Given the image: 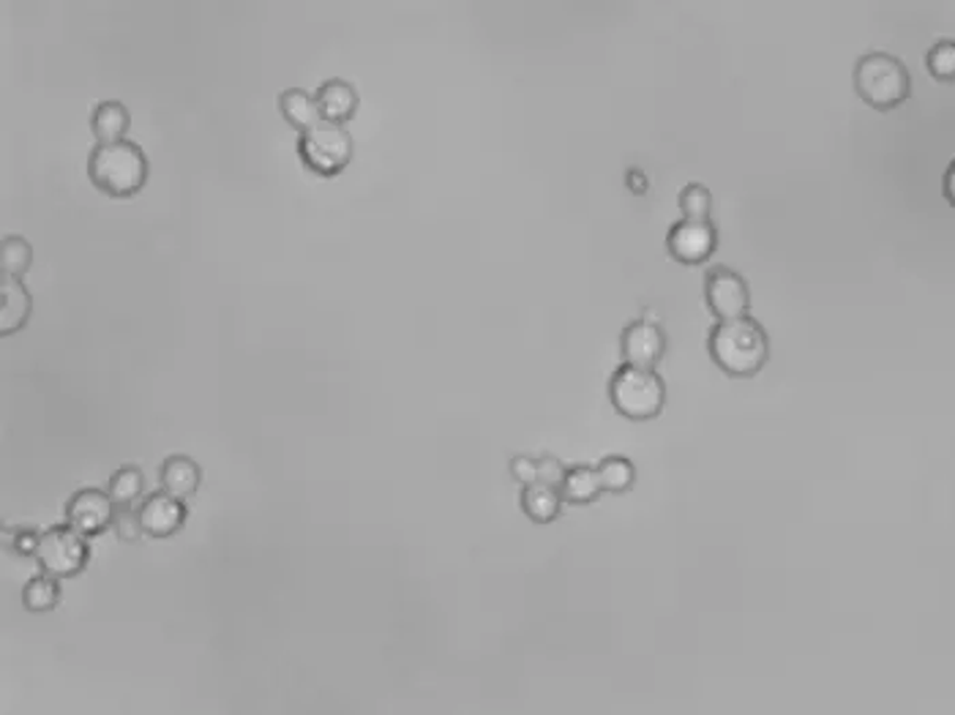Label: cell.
Segmentation results:
<instances>
[{
    "label": "cell",
    "mask_w": 955,
    "mask_h": 715,
    "mask_svg": "<svg viewBox=\"0 0 955 715\" xmlns=\"http://www.w3.org/2000/svg\"><path fill=\"white\" fill-rule=\"evenodd\" d=\"M707 353L712 363L730 378H757L770 361V336L754 317L715 322L707 336Z\"/></svg>",
    "instance_id": "1"
},
{
    "label": "cell",
    "mask_w": 955,
    "mask_h": 715,
    "mask_svg": "<svg viewBox=\"0 0 955 715\" xmlns=\"http://www.w3.org/2000/svg\"><path fill=\"white\" fill-rule=\"evenodd\" d=\"M150 161L145 150L132 139L96 143L88 156V175L105 195L132 197L145 186Z\"/></svg>",
    "instance_id": "2"
},
{
    "label": "cell",
    "mask_w": 955,
    "mask_h": 715,
    "mask_svg": "<svg viewBox=\"0 0 955 715\" xmlns=\"http://www.w3.org/2000/svg\"><path fill=\"white\" fill-rule=\"evenodd\" d=\"M852 85H855V94L879 112L895 110L911 96L909 69L890 52H866L857 58Z\"/></svg>",
    "instance_id": "3"
},
{
    "label": "cell",
    "mask_w": 955,
    "mask_h": 715,
    "mask_svg": "<svg viewBox=\"0 0 955 715\" xmlns=\"http://www.w3.org/2000/svg\"><path fill=\"white\" fill-rule=\"evenodd\" d=\"M609 402L628 421H656L666 407V383L656 369L620 363L609 380Z\"/></svg>",
    "instance_id": "4"
},
{
    "label": "cell",
    "mask_w": 955,
    "mask_h": 715,
    "mask_svg": "<svg viewBox=\"0 0 955 715\" xmlns=\"http://www.w3.org/2000/svg\"><path fill=\"white\" fill-rule=\"evenodd\" d=\"M355 153V139L353 134L344 128V123L333 121H317L315 126H309L306 132L298 134V156L311 172L317 175H339L344 167L353 161Z\"/></svg>",
    "instance_id": "5"
},
{
    "label": "cell",
    "mask_w": 955,
    "mask_h": 715,
    "mask_svg": "<svg viewBox=\"0 0 955 715\" xmlns=\"http://www.w3.org/2000/svg\"><path fill=\"white\" fill-rule=\"evenodd\" d=\"M41 574L52 579H72L90 563V544L74 527L56 525L41 532L39 550L34 555Z\"/></svg>",
    "instance_id": "6"
},
{
    "label": "cell",
    "mask_w": 955,
    "mask_h": 715,
    "mask_svg": "<svg viewBox=\"0 0 955 715\" xmlns=\"http://www.w3.org/2000/svg\"><path fill=\"white\" fill-rule=\"evenodd\" d=\"M705 304L719 322L748 317L751 309V289L743 273L726 266H712L705 273Z\"/></svg>",
    "instance_id": "7"
},
{
    "label": "cell",
    "mask_w": 955,
    "mask_h": 715,
    "mask_svg": "<svg viewBox=\"0 0 955 715\" xmlns=\"http://www.w3.org/2000/svg\"><path fill=\"white\" fill-rule=\"evenodd\" d=\"M719 249V230L712 222L679 219L666 233V251L679 266H705Z\"/></svg>",
    "instance_id": "8"
},
{
    "label": "cell",
    "mask_w": 955,
    "mask_h": 715,
    "mask_svg": "<svg viewBox=\"0 0 955 715\" xmlns=\"http://www.w3.org/2000/svg\"><path fill=\"white\" fill-rule=\"evenodd\" d=\"M666 347V331L658 320L639 317V320H630L620 333V355H623V363H630V367L656 369L663 361Z\"/></svg>",
    "instance_id": "9"
},
{
    "label": "cell",
    "mask_w": 955,
    "mask_h": 715,
    "mask_svg": "<svg viewBox=\"0 0 955 715\" xmlns=\"http://www.w3.org/2000/svg\"><path fill=\"white\" fill-rule=\"evenodd\" d=\"M118 514V505L112 503L110 494L105 489H79L69 497L66 503V525L74 527L79 535L85 539H94V535H101L107 527H112Z\"/></svg>",
    "instance_id": "10"
},
{
    "label": "cell",
    "mask_w": 955,
    "mask_h": 715,
    "mask_svg": "<svg viewBox=\"0 0 955 715\" xmlns=\"http://www.w3.org/2000/svg\"><path fill=\"white\" fill-rule=\"evenodd\" d=\"M145 535L150 539H170L186 525V500H177L167 492H150L137 508Z\"/></svg>",
    "instance_id": "11"
},
{
    "label": "cell",
    "mask_w": 955,
    "mask_h": 715,
    "mask_svg": "<svg viewBox=\"0 0 955 715\" xmlns=\"http://www.w3.org/2000/svg\"><path fill=\"white\" fill-rule=\"evenodd\" d=\"M0 300H3L0 304V333L9 336V333L25 328L30 311H34V298H30L23 279L0 276Z\"/></svg>",
    "instance_id": "12"
},
{
    "label": "cell",
    "mask_w": 955,
    "mask_h": 715,
    "mask_svg": "<svg viewBox=\"0 0 955 715\" xmlns=\"http://www.w3.org/2000/svg\"><path fill=\"white\" fill-rule=\"evenodd\" d=\"M159 483H161V492L172 494V497L177 500H188L194 492H197L199 483H203V470H199V465L192 459V456L172 454L161 461Z\"/></svg>",
    "instance_id": "13"
},
{
    "label": "cell",
    "mask_w": 955,
    "mask_h": 715,
    "mask_svg": "<svg viewBox=\"0 0 955 715\" xmlns=\"http://www.w3.org/2000/svg\"><path fill=\"white\" fill-rule=\"evenodd\" d=\"M317 104H320V115L326 121L333 123H344L355 115L358 110V90H355L353 83L342 77H331L326 83H320L317 88Z\"/></svg>",
    "instance_id": "14"
},
{
    "label": "cell",
    "mask_w": 955,
    "mask_h": 715,
    "mask_svg": "<svg viewBox=\"0 0 955 715\" xmlns=\"http://www.w3.org/2000/svg\"><path fill=\"white\" fill-rule=\"evenodd\" d=\"M128 126H132V115H128L126 104L118 99H105L94 107L90 112V128L96 134V143H115V139H126Z\"/></svg>",
    "instance_id": "15"
},
{
    "label": "cell",
    "mask_w": 955,
    "mask_h": 715,
    "mask_svg": "<svg viewBox=\"0 0 955 715\" xmlns=\"http://www.w3.org/2000/svg\"><path fill=\"white\" fill-rule=\"evenodd\" d=\"M519 500H522V510H525V516L530 521H536V525H549V521L558 519L560 510H563V503H565L558 486H549V483H541V481H536V483H530V486L522 489Z\"/></svg>",
    "instance_id": "16"
},
{
    "label": "cell",
    "mask_w": 955,
    "mask_h": 715,
    "mask_svg": "<svg viewBox=\"0 0 955 715\" xmlns=\"http://www.w3.org/2000/svg\"><path fill=\"white\" fill-rule=\"evenodd\" d=\"M560 494H563L565 503L571 505L596 503V500L603 494V483L601 476H598V467L590 465L568 467L563 483H560Z\"/></svg>",
    "instance_id": "17"
},
{
    "label": "cell",
    "mask_w": 955,
    "mask_h": 715,
    "mask_svg": "<svg viewBox=\"0 0 955 715\" xmlns=\"http://www.w3.org/2000/svg\"><path fill=\"white\" fill-rule=\"evenodd\" d=\"M279 110H282L284 121H287L290 126L298 128V132H306V128L315 126L317 121H322L317 96L304 88L282 90V94H279Z\"/></svg>",
    "instance_id": "18"
},
{
    "label": "cell",
    "mask_w": 955,
    "mask_h": 715,
    "mask_svg": "<svg viewBox=\"0 0 955 715\" xmlns=\"http://www.w3.org/2000/svg\"><path fill=\"white\" fill-rule=\"evenodd\" d=\"M145 492V472L139 470L137 465H123L118 467L115 472L110 476V483H107V494L112 497V503L118 508H132Z\"/></svg>",
    "instance_id": "19"
},
{
    "label": "cell",
    "mask_w": 955,
    "mask_h": 715,
    "mask_svg": "<svg viewBox=\"0 0 955 715\" xmlns=\"http://www.w3.org/2000/svg\"><path fill=\"white\" fill-rule=\"evenodd\" d=\"M598 476H601L603 483V492H612V494H625L634 489L636 483V465L628 459V456H603L598 461Z\"/></svg>",
    "instance_id": "20"
},
{
    "label": "cell",
    "mask_w": 955,
    "mask_h": 715,
    "mask_svg": "<svg viewBox=\"0 0 955 715\" xmlns=\"http://www.w3.org/2000/svg\"><path fill=\"white\" fill-rule=\"evenodd\" d=\"M34 262V246L23 235H3L0 241V276L23 279Z\"/></svg>",
    "instance_id": "21"
},
{
    "label": "cell",
    "mask_w": 955,
    "mask_h": 715,
    "mask_svg": "<svg viewBox=\"0 0 955 715\" xmlns=\"http://www.w3.org/2000/svg\"><path fill=\"white\" fill-rule=\"evenodd\" d=\"M61 604V579L47 574L30 577L23 588V606L28 612H52Z\"/></svg>",
    "instance_id": "22"
},
{
    "label": "cell",
    "mask_w": 955,
    "mask_h": 715,
    "mask_svg": "<svg viewBox=\"0 0 955 715\" xmlns=\"http://www.w3.org/2000/svg\"><path fill=\"white\" fill-rule=\"evenodd\" d=\"M712 211V195L707 186L701 184H688L679 192V213L688 222H710Z\"/></svg>",
    "instance_id": "23"
},
{
    "label": "cell",
    "mask_w": 955,
    "mask_h": 715,
    "mask_svg": "<svg viewBox=\"0 0 955 715\" xmlns=\"http://www.w3.org/2000/svg\"><path fill=\"white\" fill-rule=\"evenodd\" d=\"M926 69L936 83H955V41L942 39L928 50Z\"/></svg>",
    "instance_id": "24"
},
{
    "label": "cell",
    "mask_w": 955,
    "mask_h": 715,
    "mask_svg": "<svg viewBox=\"0 0 955 715\" xmlns=\"http://www.w3.org/2000/svg\"><path fill=\"white\" fill-rule=\"evenodd\" d=\"M112 530H115L118 541H126V544H137L145 535L143 521H139V514L134 508H118Z\"/></svg>",
    "instance_id": "25"
},
{
    "label": "cell",
    "mask_w": 955,
    "mask_h": 715,
    "mask_svg": "<svg viewBox=\"0 0 955 715\" xmlns=\"http://www.w3.org/2000/svg\"><path fill=\"white\" fill-rule=\"evenodd\" d=\"M39 541H41V532H36L34 527H17V530H7V544L23 557H34L36 550H39Z\"/></svg>",
    "instance_id": "26"
},
{
    "label": "cell",
    "mask_w": 955,
    "mask_h": 715,
    "mask_svg": "<svg viewBox=\"0 0 955 715\" xmlns=\"http://www.w3.org/2000/svg\"><path fill=\"white\" fill-rule=\"evenodd\" d=\"M565 470H568V467H565L558 456H541V459H538V481L549 483V486L560 489V483H563L565 478Z\"/></svg>",
    "instance_id": "27"
},
{
    "label": "cell",
    "mask_w": 955,
    "mask_h": 715,
    "mask_svg": "<svg viewBox=\"0 0 955 715\" xmlns=\"http://www.w3.org/2000/svg\"><path fill=\"white\" fill-rule=\"evenodd\" d=\"M511 476L522 483V486H530L538 481V459L536 456H514L511 459Z\"/></svg>",
    "instance_id": "28"
},
{
    "label": "cell",
    "mask_w": 955,
    "mask_h": 715,
    "mask_svg": "<svg viewBox=\"0 0 955 715\" xmlns=\"http://www.w3.org/2000/svg\"><path fill=\"white\" fill-rule=\"evenodd\" d=\"M942 192H944V200L955 208V159L950 161V167L944 170L942 177Z\"/></svg>",
    "instance_id": "29"
},
{
    "label": "cell",
    "mask_w": 955,
    "mask_h": 715,
    "mask_svg": "<svg viewBox=\"0 0 955 715\" xmlns=\"http://www.w3.org/2000/svg\"><path fill=\"white\" fill-rule=\"evenodd\" d=\"M625 184H628V189H634L636 195H645L647 192V177L641 170H628V175H625Z\"/></svg>",
    "instance_id": "30"
}]
</instances>
